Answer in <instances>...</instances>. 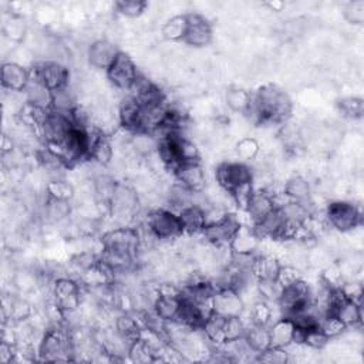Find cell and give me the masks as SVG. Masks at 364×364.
<instances>
[{
  "instance_id": "cell-25",
  "label": "cell",
  "mask_w": 364,
  "mask_h": 364,
  "mask_svg": "<svg viewBox=\"0 0 364 364\" xmlns=\"http://www.w3.org/2000/svg\"><path fill=\"white\" fill-rule=\"evenodd\" d=\"M223 326H225V317L212 313L202 324L200 331L203 334V337L206 338V341L209 343V346L213 347H219L220 344L225 343V331H223Z\"/></svg>"
},
{
  "instance_id": "cell-2",
  "label": "cell",
  "mask_w": 364,
  "mask_h": 364,
  "mask_svg": "<svg viewBox=\"0 0 364 364\" xmlns=\"http://www.w3.org/2000/svg\"><path fill=\"white\" fill-rule=\"evenodd\" d=\"M38 357L51 363L74 360V346L67 323L51 324L46 328L38 344Z\"/></svg>"
},
{
  "instance_id": "cell-6",
  "label": "cell",
  "mask_w": 364,
  "mask_h": 364,
  "mask_svg": "<svg viewBox=\"0 0 364 364\" xmlns=\"http://www.w3.org/2000/svg\"><path fill=\"white\" fill-rule=\"evenodd\" d=\"M84 297L82 284L70 276L57 277L51 284V299L64 311L70 314L81 307Z\"/></svg>"
},
{
  "instance_id": "cell-35",
  "label": "cell",
  "mask_w": 364,
  "mask_h": 364,
  "mask_svg": "<svg viewBox=\"0 0 364 364\" xmlns=\"http://www.w3.org/2000/svg\"><path fill=\"white\" fill-rule=\"evenodd\" d=\"M318 328L328 340L338 337L341 333L347 330L346 326L334 314H324L318 317Z\"/></svg>"
},
{
  "instance_id": "cell-11",
  "label": "cell",
  "mask_w": 364,
  "mask_h": 364,
  "mask_svg": "<svg viewBox=\"0 0 364 364\" xmlns=\"http://www.w3.org/2000/svg\"><path fill=\"white\" fill-rule=\"evenodd\" d=\"M246 304L242 294L230 287L218 289L212 297V310L215 314L222 317H236L240 316Z\"/></svg>"
},
{
  "instance_id": "cell-32",
  "label": "cell",
  "mask_w": 364,
  "mask_h": 364,
  "mask_svg": "<svg viewBox=\"0 0 364 364\" xmlns=\"http://www.w3.org/2000/svg\"><path fill=\"white\" fill-rule=\"evenodd\" d=\"M235 154L237 156V161L243 164L253 162L259 154H260V144L253 136H245L237 141L235 146Z\"/></svg>"
},
{
  "instance_id": "cell-31",
  "label": "cell",
  "mask_w": 364,
  "mask_h": 364,
  "mask_svg": "<svg viewBox=\"0 0 364 364\" xmlns=\"http://www.w3.org/2000/svg\"><path fill=\"white\" fill-rule=\"evenodd\" d=\"M77 105H78L77 95H75V91L70 87V84L53 91L51 109L64 112V114H70Z\"/></svg>"
},
{
  "instance_id": "cell-28",
  "label": "cell",
  "mask_w": 364,
  "mask_h": 364,
  "mask_svg": "<svg viewBox=\"0 0 364 364\" xmlns=\"http://www.w3.org/2000/svg\"><path fill=\"white\" fill-rule=\"evenodd\" d=\"M280 267H282V263L276 256L257 253L255 266H253V274L256 276V279L276 280Z\"/></svg>"
},
{
  "instance_id": "cell-22",
  "label": "cell",
  "mask_w": 364,
  "mask_h": 364,
  "mask_svg": "<svg viewBox=\"0 0 364 364\" xmlns=\"http://www.w3.org/2000/svg\"><path fill=\"white\" fill-rule=\"evenodd\" d=\"M182 306L181 296H168V294H158L152 304L154 313L165 323L176 321L179 317Z\"/></svg>"
},
{
  "instance_id": "cell-17",
  "label": "cell",
  "mask_w": 364,
  "mask_h": 364,
  "mask_svg": "<svg viewBox=\"0 0 364 364\" xmlns=\"http://www.w3.org/2000/svg\"><path fill=\"white\" fill-rule=\"evenodd\" d=\"M73 212L71 200L55 199L46 196V200L40 206V218L48 225H60L68 220Z\"/></svg>"
},
{
  "instance_id": "cell-26",
  "label": "cell",
  "mask_w": 364,
  "mask_h": 364,
  "mask_svg": "<svg viewBox=\"0 0 364 364\" xmlns=\"http://www.w3.org/2000/svg\"><path fill=\"white\" fill-rule=\"evenodd\" d=\"M252 92L239 85H230L225 92V102L228 108L236 114H246L250 107Z\"/></svg>"
},
{
  "instance_id": "cell-5",
  "label": "cell",
  "mask_w": 364,
  "mask_h": 364,
  "mask_svg": "<svg viewBox=\"0 0 364 364\" xmlns=\"http://www.w3.org/2000/svg\"><path fill=\"white\" fill-rule=\"evenodd\" d=\"M100 240H101V249L131 255L138 262L139 252H141V239L136 228L134 226L111 228L102 233Z\"/></svg>"
},
{
  "instance_id": "cell-39",
  "label": "cell",
  "mask_w": 364,
  "mask_h": 364,
  "mask_svg": "<svg viewBox=\"0 0 364 364\" xmlns=\"http://www.w3.org/2000/svg\"><path fill=\"white\" fill-rule=\"evenodd\" d=\"M343 16L350 24L361 26L364 23V0L348 1L343 9Z\"/></svg>"
},
{
  "instance_id": "cell-10",
  "label": "cell",
  "mask_w": 364,
  "mask_h": 364,
  "mask_svg": "<svg viewBox=\"0 0 364 364\" xmlns=\"http://www.w3.org/2000/svg\"><path fill=\"white\" fill-rule=\"evenodd\" d=\"M242 226V222L236 213L226 212L223 218L219 220L209 223L202 230L200 236L205 239L208 245L212 246H223L229 245L237 229Z\"/></svg>"
},
{
  "instance_id": "cell-12",
  "label": "cell",
  "mask_w": 364,
  "mask_h": 364,
  "mask_svg": "<svg viewBox=\"0 0 364 364\" xmlns=\"http://www.w3.org/2000/svg\"><path fill=\"white\" fill-rule=\"evenodd\" d=\"M186 20L188 28L182 43L195 48L209 46L213 38V30L210 23L202 14L198 13H186Z\"/></svg>"
},
{
  "instance_id": "cell-7",
  "label": "cell",
  "mask_w": 364,
  "mask_h": 364,
  "mask_svg": "<svg viewBox=\"0 0 364 364\" xmlns=\"http://www.w3.org/2000/svg\"><path fill=\"white\" fill-rule=\"evenodd\" d=\"M215 179L223 192L230 193L240 185L253 182V172L249 164H243L240 161H225L216 166Z\"/></svg>"
},
{
  "instance_id": "cell-23",
  "label": "cell",
  "mask_w": 364,
  "mask_h": 364,
  "mask_svg": "<svg viewBox=\"0 0 364 364\" xmlns=\"http://www.w3.org/2000/svg\"><path fill=\"white\" fill-rule=\"evenodd\" d=\"M23 94L26 95V102L44 109H51L53 91L47 88L41 81L30 77V82Z\"/></svg>"
},
{
  "instance_id": "cell-21",
  "label": "cell",
  "mask_w": 364,
  "mask_h": 364,
  "mask_svg": "<svg viewBox=\"0 0 364 364\" xmlns=\"http://www.w3.org/2000/svg\"><path fill=\"white\" fill-rule=\"evenodd\" d=\"M274 202L272 195L266 189H253L250 199L247 202L245 213L249 216L252 225L260 219H263L267 213L274 209Z\"/></svg>"
},
{
  "instance_id": "cell-8",
  "label": "cell",
  "mask_w": 364,
  "mask_h": 364,
  "mask_svg": "<svg viewBox=\"0 0 364 364\" xmlns=\"http://www.w3.org/2000/svg\"><path fill=\"white\" fill-rule=\"evenodd\" d=\"M30 77L41 81L47 88L55 91L70 84V70L64 63L54 60L38 61L30 70Z\"/></svg>"
},
{
  "instance_id": "cell-41",
  "label": "cell",
  "mask_w": 364,
  "mask_h": 364,
  "mask_svg": "<svg viewBox=\"0 0 364 364\" xmlns=\"http://www.w3.org/2000/svg\"><path fill=\"white\" fill-rule=\"evenodd\" d=\"M303 276H301V272L293 266V264H282L280 270H279V274L276 277V282L277 284L283 289V287H287L299 280H301Z\"/></svg>"
},
{
  "instance_id": "cell-34",
  "label": "cell",
  "mask_w": 364,
  "mask_h": 364,
  "mask_svg": "<svg viewBox=\"0 0 364 364\" xmlns=\"http://www.w3.org/2000/svg\"><path fill=\"white\" fill-rule=\"evenodd\" d=\"M338 109L348 119H360L364 114V102L360 97H344L338 101Z\"/></svg>"
},
{
  "instance_id": "cell-24",
  "label": "cell",
  "mask_w": 364,
  "mask_h": 364,
  "mask_svg": "<svg viewBox=\"0 0 364 364\" xmlns=\"http://www.w3.org/2000/svg\"><path fill=\"white\" fill-rule=\"evenodd\" d=\"M283 192L290 200H294V202L306 203L311 199L310 182L300 175H294L289 178L283 185Z\"/></svg>"
},
{
  "instance_id": "cell-40",
  "label": "cell",
  "mask_w": 364,
  "mask_h": 364,
  "mask_svg": "<svg viewBox=\"0 0 364 364\" xmlns=\"http://www.w3.org/2000/svg\"><path fill=\"white\" fill-rule=\"evenodd\" d=\"M223 331H225V341H230V340H236V338L245 337L246 327H245V324H243V321L240 320L239 316H236V317H226L225 318Z\"/></svg>"
},
{
  "instance_id": "cell-15",
  "label": "cell",
  "mask_w": 364,
  "mask_h": 364,
  "mask_svg": "<svg viewBox=\"0 0 364 364\" xmlns=\"http://www.w3.org/2000/svg\"><path fill=\"white\" fill-rule=\"evenodd\" d=\"M175 181L185 186L186 189L192 192H199L203 191L206 176L203 166L200 165V161L198 162H183L175 168L172 172Z\"/></svg>"
},
{
  "instance_id": "cell-42",
  "label": "cell",
  "mask_w": 364,
  "mask_h": 364,
  "mask_svg": "<svg viewBox=\"0 0 364 364\" xmlns=\"http://www.w3.org/2000/svg\"><path fill=\"white\" fill-rule=\"evenodd\" d=\"M16 354H17L16 344H11L9 341L1 340V344H0V363L10 364V363L16 361Z\"/></svg>"
},
{
  "instance_id": "cell-29",
  "label": "cell",
  "mask_w": 364,
  "mask_h": 364,
  "mask_svg": "<svg viewBox=\"0 0 364 364\" xmlns=\"http://www.w3.org/2000/svg\"><path fill=\"white\" fill-rule=\"evenodd\" d=\"M245 340L249 344V347L256 353H262L270 347V334H269V326H260L253 324L249 327L245 333Z\"/></svg>"
},
{
  "instance_id": "cell-20",
  "label": "cell",
  "mask_w": 364,
  "mask_h": 364,
  "mask_svg": "<svg viewBox=\"0 0 364 364\" xmlns=\"http://www.w3.org/2000/svg\"><path fill=\"white\" fill-rule=\"evenodd\" d=\"M183 235L196 236L200 235L206 226V216L202 206L188 205L178 212Z\"/></svg>"
},
{
  "instance_id": "cell-27",
  "label": "cell",
  "mask_w": 364,
  "mask_h": 364,
  "mask_svg": "<svg viewBox=\"0 0 364 364\" xmlns=\"http://www.w3.org/2000/svg\"><path fill=\"white\" fill-rule=\"evenodd\" d=\"M128 146L141 158H148L158 149V138L151 132L136 131L131 134Z\"/></svg>"
},
{
  "instance_id": "cell-30",
  "label": "cell",
  "mask_w": 364,
  "mask_h": 364,
  "mask_svg": "<svg viewBox=\"0 0 364 364\" xmlns=\"http://www.w3.org/2000/svg\"><path fill=\"white\" fill-rule=\"evenodd\" d=\"M188 28L186 14H178L166 20L161 27V34L168 41H183Z\"/></svg>"
},
{
  "instance_id": "cell-13",
  "label": "cell",
  "mask_w": 364,
  "mask_h": 364,
  "mask_svg": "<svg viewBox=\"0 0 364 364\" xmlns=\"http://www.w3.org/2000/svg\"><path fill=\"white\" fill-rule=\"evenodd\" d=\"M118 53H119L118 47L111 40L98 38V40H94L87 47L85 55L90 65H92L94 68L107 71V68L112 64Z\"/></svg>"
},
{
  "instance_id": "cell-16",
  "label": "cell",
  "mask_w": 364,
  "mask_h": 364,
  "mask_svg": "<svg viewBox=\"0 0 364 364\" xmlns=\"http://www.w3.org/2000/svg\"><path fill=\"white\" fill-rule=\"evenodd\" d=\"M30 82V70L16 61L1 64V85L10 92H24Z\"/></svg>"
},
{
  "instance_id": "cell-36",
  "label": "cell",
  "mask_w": 364,
  "mask_h": 364,
  "mask_svg": "<svg viewBox=\"0 0 364 364\" xmlns=\"http://www.w3.org/2000/svg\"><path fill=\"white\" fill-rule=\"evenodd\" d=\"M256 361L267 363V364H286L290 361V355L286 348L270 346L267 350L256 355Z\"/></svg>"
},
{
  "instance_id": "cell-38",
  "label": "cell",
  "mask_w": 364,
  "mask_h": 364,
  "mask_svg": "<svg viewBox=\"0 0 364 364\" xmlns=\"http://www.w3.org/2000/svg\"><path fill=\"white\" fill-rule=\"evenodd\" d=\"M115 10L118 14L128 17V18H135L139 17L145 9H146V3L141 1V0H122V1H117L114 4Z\"/></svg>"
},
{
  "instance_id": "cell-3",
  "label": "cell",
  "mask_w": 364,
  "mask_h": 364,
  "mask_svg": "<svg viewBox=\"0 0 364 364\" xmlns=\"http://www.w3.org/2000/svg\"><path fill=\"white\" fill-rule=\"evenodd\" d=\"M141 223H144L149 229V232L156 237L158 242H171L183 236L178 213L166 206H156L148 209Z\"/></svg>"
},
{
  "instance_id": "cell-37",
  "label": "cell",
  "mask_w": 364,
  "mask_h": 364,
  "mask_svg": "<svg viewBox=\"0 0 364 364\" xmlns=\"http://www.w3.org/2000/svg\"><path fill=\"white\" fill-rule=\"evenodd\" d=\"M128 360L134 361V363H154L155 361V355L154 353L148 348V346L142 341V340H135L128 351Z\"/></svg>"
},
{
  "instance_id": "cell-1",
  "label": "cell",
  "mask_w": 364,
  "mask_h": 364,
  "mask_svg": "<svg viewBox=\"0 0 364 364\" xmlns=\"http://www.w3.org/2000/svg\"><path fill=\"white\" fill-rule=\"evenodd\" d=\"M293 111L289 94L276 84H264L252 92L246 117L256 125L286 124Z\"/></svg>"
},
{
  "instance_id": "cell-4",
  "label": "cell",
  "mask_w": 364,
  "mask_h": 364,
  "mask_svg": "<svg viewBox=\"0 0 364 364\" xmlns=\"http://www.w3.org/2000/svg\"><path fill=\"white\" fill-rule=\"evenodd\" d=\"M324 219L333 229L347 233L361 225L363 212L358 205L350 200H333L324 208Z\"/></svg>"
},
{
  "instance_id": "cell-19",
  "label": "cell",
  "mask_w": 364,
  "mask_h": 364,
  "mask_svg": "<svg viewBox=\"0 0 364 364\" xmlns=\"http://www.w3.org/2000/svg\"><path fill=\"white\" fill-rule=\"evenodd\" d=\"M296 324L293 318L287 316H282L273 320L269 324V334H270V346L287 348L291 343H294L296 337Z\"/></svg>"
},
{
  "instance_id": "cell-14",
  "label": "cell",
  "mask_w": 364,
  "mask_h": 364,
  "mask_svg": "<svg viewBox=\"0 0 364 364\" xmlns=\"http://www.w3.org/2000/svg\"><path fill=\"white\" fill-rule=\"evenodd\" d=\"M333 301L331 314L337 316L338 320L346 326V328H355L361 326L363 321V307L361 304L348 300L343 296L341 290L336 294Z\"/></svg>"
},
{
  "instance_id": "cell-9",
  "label": "cell",
  "mask_w": 364,
  "mask_h": 364,
  "mask_svg": "<svg viewBox=\"0 0 364 364\" xmlns=\"http://www.w3.org/2000/svg\"><path fill=\"white\" fill-rule=\"evenodd\" d=\"M105 75L117 90L129 91L136 81L139 71L134 60L128 54L119 51L112 64L107 68Z\"/></svg>"
},
{
  "instance_id": "cell-33",
  "label": "cell",
  "mask_w": 364,
  "mask_h": 364,
  "mask_svg": "<svg viewBox=\"0 0 364 364\" xmlns=\"http://www.w3.org/2000/svg\"><path fill=\"white\" fill-rule=\"evenodd\" d=\"M44 189H46V196H51L55 199L73 202V199L75 198V189L65 178L47 181Z\"/></svg>"
},
{
  "instance_id": "cell-18",
  "label": "cell",
  "mask_w": 364,
  "mask_h": 364,
  "mask_svg": "<svg viewBox=\"0 0 364 364\" xmlns=\"http://www.w3.org/2000/svg\"><path fill=\"white\" fill-rule=\"evenodd\" d=\"M260 242L262 240L255 233L252 225L242 223L229 242V249L233 255H256L260 247Z\"/></svg>"
},
{
  "instance_id": "cell-43",
  "label": "cell",
  "mask_w": 364,
  "mask_h": 364,
  "mask_svg": "<svg viewBox=\"0 0 364 364\" xmlns=\"http://www.w3.org/2000/svg\"><path fill=\"white\" fill-rule=\"evenodd\" d=\"M264 6H267L273 11H282L284 7V3L283 1H269V3H264Z\"/></svg>"
}]
</instances>
